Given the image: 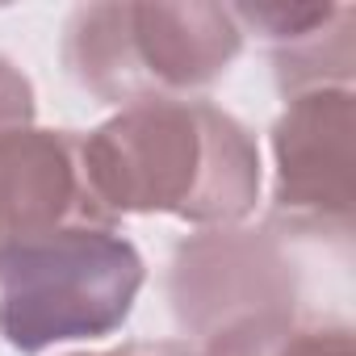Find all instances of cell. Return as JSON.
Returning <instances> with one entry per match:
<instances>
[{
	"label": "cell",
	"mask_w": 356,
	"mask_h": 356,
	"mask_svg": "<svg viewBox=\"0 0 356 356\" xmlns=\"http://www.w3.org/2000/svg\"><path fill=\"white\" fill-rule=\"evenodd\" d=\"M80 163L113 222L122 214H168L202 231L239 227L264 185L252 130L210 101L118 109L80 134Z\"/></svg>",
	"instance_id": "1"
},
{
	"label": "cell",
	"mask_w": 356,
	"mask_h": 356,
	"mask_svg": "<svg viewBox=\"0 0 356 356\" xmlns=\"http://www.w3.org/2000/svg\"><path fill=\"white\" fill-rule=\"evenodd\" d=\"M243 51L231 5H155L101 0L80 5L63 26L67 76L105 105L130 109L151 101H193L218 84Z\"/></svg>",
	"instance_id": "2"
},
{
	"label": "cell",
	"mask_w": 356,
	"mask_h": 356,
	"mask_svg": "<svg viewBox=\"0 0 356 356\" xmlns=\"http://www.w3.org/2000/svg\"><path fill=\"white\" fill-rule=\"evenodd\" d=\"M143 281V256L118 227H63L0 243V335L26 356L113 335Z\"/></svg>",
	"instance_id": "3"
},
{
	"label": "cell",
	"mask_w": 356,
	"mask_h": 356,
	"mask_svg": "<svg viewBox=\"0 0 356 356\" xmlns=\"http://www.w3.org/2000/svg\"><path fill=\"white\" fill-rule=\"evenodd\" d=\"M302 273L273 231L214 227L185 239L168 268V302L185 335L202 343L260 314H293Z\"/></svg>",
	"instance_id": "4"
},
{
	"label": "cell",
	"mask_w": 356,
	"mask_h": 356,
	"mask_svg": "<svg viewBox=\"0 0 356 356\" xmlns=\"http://www.w3.org/2000/svg\"><path fill=\"white\" fill-rule=\"evenodd\" d=\"M352 88H314L273 122V214L298 231H352Z\"/></svg>",
	"instance_id": "5"
},
{
	"label": "cell",
	"mask_w": 356,
	"mask_h": 356,
	"mask_svg": "<svg viewBox=\"0 0 356 356\" xmlns=\"http://www.w3.org/2000/svg\"><path fill=\"white\" fill-rule=\"evenodd\" d=\"M63 227H113L84 181L80 134L38 126L5 130L0 134V243Z\"/></svg>",
	"instance_id": "6"
},
{
	"label": "cell",
	"mask_w": 356,
	"mask_h": 356,
	"mask_svg": "<svg viewBox=\"0 0 356 356\" xmlns=\"http://www.w3.org/2000/svg\"><path fill=\"white\" fill-rule=\"evenodd\" d=\"M239 30L260 34L273 51L285 97L314 88H352V5H231Z\"/></svg>",
	"instance_id": "7"
},
{
	"label": "cell",
	"mask_w": 356,
	"mask_h": 356,
	"mask_svg": "<svg viewBox=\"0 0 356 356\" xmlns=\"http://www.w3.org/2000/svg\"><path fill=\"white\" fill-rule=\"evenodd\" d=\"M197 356H356V335L339 318L260 314L210 335Z\"/></svg>",
	"instance_id": "8"
},
{
	"label": "cell",
	"mask_w": 356,
	"mask_h": 356,
	"mask_svg": "<svg viewBox=\"0 0 356 356\" xmlns=\"http://www.w3.org/2000/svg\"><path fill=\"white\" fill-rule=\"evenodd\" d=\"M34 126V84L30 76L0 55V134Z\"/></svg>",
	"instance_id": "9"
},
{
	"label": "cell",
	"mask_w": 356,
	"mask_h": 356,
	"mask_svg": "<svg viewBox=\"0 0 356 356\" xmlns=\"http://www.w3.org/2000/svg\"><path fill=\"white\" fill-rule=\"evenodd\" d=\"M72 356H197V352L181 339H134L109 352H72Z\"/></svg>",
	"instance_id": "10"
}]
</instances>
